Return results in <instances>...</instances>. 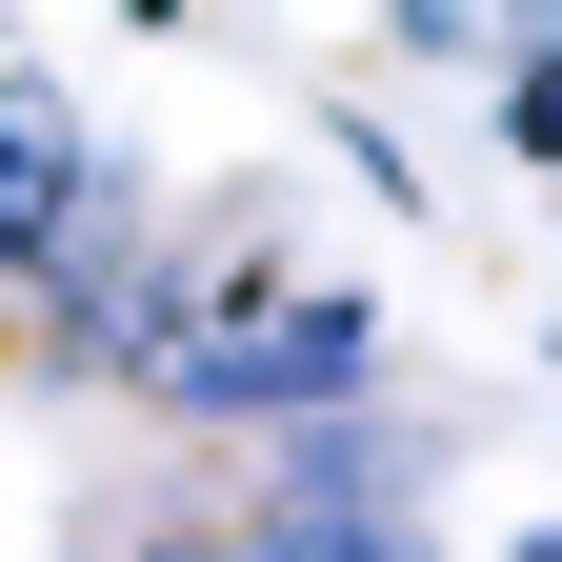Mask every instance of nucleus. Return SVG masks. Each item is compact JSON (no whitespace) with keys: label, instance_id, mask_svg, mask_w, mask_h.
I'll return each mask as SVG.
<instances>
[{"label":"nucleus","instance_id":"obj_1","mask_svg":"<svg viewBox=\"0 0 562 562\" xmlns=\"http://www.w3.org/2000/svg\"><path fill=\"white\" fill-rule=\"evenodd\" d=\"M140 402L241 422V442H302V422H362V402H382V322L341 302V281H241V261H201V302H181L161 362H140Z\"/></svg>","mask_w":562,"mask_h":562},{"label":"nucleus","instance_id":"obj_2","mask_svg":"<svg viewBox=\"0 0 562 562\" xmlns=\"http://www.w3.org/2000/svg\"><path fill=\"white\" fill-rule=\"evenodd\" d=\"M402 522H422V442H402V402L261 442V522H241L261 562H402Z\"/></svg>","mask_w":562,"mask_h":562},{"label":"nucleus","instance_id":"obj_3","mask_svg":"<svg viewBox=\"0 0 562 562\" xmlns=\"http://www.w3.org/2000/svg\"><path fill=\"white\" fill-rule=\"evenodd\" d=\"M101 222H140V201H121V161H101V121L60 101L41 60H0V322H21V302H41V281L81 261Z\"/></svg>","mask_w":562,"mask_h":562}]
</instances>
